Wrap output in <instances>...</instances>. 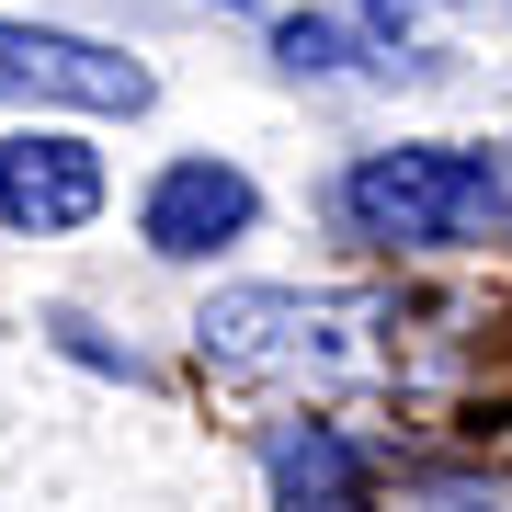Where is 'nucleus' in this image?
<instances>
[{"label":"nucleus","mask_w":512,"mask_h":512,"mask_svg":"<svg viewBox=\"0 0 512 512\" xmlns=\"http://www.w3.org/2000/svg\"><path fill=\"white\" fill-rule=\"evenodd\" d=\"M342 217L387 251H501L512 183L478 148H376V160L342 171Z\"/></svg>","instance_id":"1"},{"label":"nucleus","mask_w":512,"mask_h":512,"mask_svg":"<svg viewBox=\"0 0 512 512\" xmlns=\"http://www.w3.org/2000/svg\"><path fill=\"white\" fill-rule=\"evenodd\" d=\"M160 80L137 57H114L92 35H57V23H0V103H57V114H148Z\"/></svg>","instance_id":"2"},{"label":"nucleus","mask_w":512,"mask_h":512,"mask_svg":"<svg viewBox=\"0 0 512 512\" xmlns=\"http://www.w3.org/2000/svg\"><path fill=\"white\" fill-rule=\"evenodd\" d=\"M103 217V148L57 137V126H23L0 137V228H35V239H69Z\"/></svg>","instance_id":"3"},{"label":"nucleus","mask_w":512,"mask_h":512,"mask_svg":"<svg viewBox=\"0 0 512 512\" xmlns=\"http://www.w3.org/2000/svg\"><path fill=\"white\" fill-rule=\"evenodd\" d=\"M262 217V194H251V171H228V160H171L160 183H148V251L160 262H205V251H228V239H251Z\"/></svg>","instance_id":"4"},{"label":"nucleus","mask_w":512,"mask_h":512,"mask_svg":"<svg viewBox=\"0 0 512 512\" xmlns=\"http://www.w3.org/2000/svg\"><path fill=\"white\" fill-rule=\"evenodd\" d=\"M194 330H205V353H217V365H342V342H330L342 319L308 308V296H274V285L217 296Z\"/></svg>","instance_id":"5"},{"label":"nucleus","mask_w":512,"mask_h":512,"mask_svg":"<svg viewBox=\"0 0 512 512\" xmlns=\"http://www.w3.org/2000/svg\"><path fill=\"white\" fill-rule=\"evenodd\" d=\"M262 478H274V512H365V456L330 421H285L262 444Z\"/></svg>","instance_id":"6"},{"label":"nucleus","mask_w":512,"mask_h":512,"mask_svg":"<svg viewBox=\"0 0 512 512\" xmlns=\"http://www.w3.org/2000/svg\"><path fill=\"white\" fill-rule=\"evenodd\" d=\"M274 57H285V69H353V35L330 12H296L285 35H274Z\"/></svg>","instance_id":"7"},{"label":"nucleus","mask_w":512,"mask_h":512,"mask_svg":"<svg viewBox=\"0 0 512 512\" xmlns=\"http://www.w3.org/2000/svg\"><path fill=\"white\" fill-rule=\"evenodd\" d=\"M433 12H467V0H365L376 35H410V23H433Z\"/></svg>","instance_id":"8"},{"label":"nucleus","mask_w":512,"mask_h":512,"mask_svg":"<svg viewBox=\"0 0 512 512\" xmlns=\"http://www.w3.org/2000/svg\"><path fill=\"white\" fill-rule=\"evenodd\" d=\"M228 12H251V0H228Z\"/></svg>","instance_id":"9"}]
</instances>
